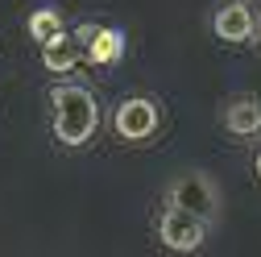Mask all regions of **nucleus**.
Here are the masks:
<instances>
[{
	"mask_svg": "<svg viewBox=\"0 0 261 257\" xmlns=\"http://www.w3.org/2000/svg\"><path fill=\"white\" fill-rule=\"evenodd\" d=\"M257 46H261V25H257Z\"/></svg>",
	"mask_w": 261,
	"mask_h": 257,
	"instance_id": "nucleus-11",
	"label": "nucleus"
},
{
	"mask_svg": "<svg viewBox=\"0 0 261 257\" xmlns=\"http://www.w3.org/2000/svg\"><path fill=\"white\" fill-rule=\"evenodd\" d=\"M224 128L237 137H253L261 133V104L253 95H232V100L224 104Z\"/></svg>",
	"mask_w": 261,
	"mask_h": 257,
	"instance_id": "nucleus-5",
	"label": "nucleus"
},
{
	"mask_svg": "<svg viewBox=\"0 0 261 257\" xmlns=\"http://www.w3.org/2000/svg\"><path fill=\"white\" fill-rule=\"evenodd\" d=\"M50 116H54V137L62 145H87L100 128V104L79 83H58L50 91Z\"/></svg>",
	"mask_w": 261,
	"mask_h": 257,
	"instance_id": "nucleus-1",
	"label": "nucleus"
},
{
	"mask_svg": "<svg viewBox=\"0 0 261 257\" xmlns=\"http://www.w3.org/2000/svg\"><path fill=\"white\" fill-rule=\"evenodd\" d=\"M158 120H162L158 104L145 100V95H133V100H124L116 108V133L124 141H145V137L158 133Z\"/></svg>",
	"mask_w": 261,
	"mask_h": 257,
	"instance_id": "nucleus-4",
	"label": "nucleus"
},
{
	"mask_svg": "<svg viewBox=\"0 0 261 257\" xmlns=\"http://www.w3.org/2000/svg\"><path fill=\"white\" fill-rule=\"evenodd\" d=\"M203 237H207V220H199L187 208H166L158 220V241L174 253H195L203 245Z\"/></svg>",
	"mask_w": 261,
	"mask_h": 257,
	"instance_id": "nucleus-3",
	"label": "nucleus"
},
{
	"mask_svg": "<svg viewBox=\"0 0 261 257\" xmlns=\"http://www.w3.org/2000/svg\"><path fill=\"white\" fill-rule=\"evenodd\" d=\"M166 208H187V212H195L199 220L216 224V220H220V191L212 187L207 174L187 170V174H178V178L166 187Z\"/></svg>",
	"mask_w": 261,
	"mask_h": 257,
	"instance_id": "nucleus-2",
	"label": "nucleus"
},
{
	"mask_svg": "<svg viewBox=\"0 0 261 257\" xmlns=\"http://www.w3.org/2000/svg\"><path fill=\"white\" fill-rule=\"evenodd\" d=\"M253 34V9L241 5V0H232V5H224L216 13V38L220 42H245Z\"/></svg>",
	"mask_w": 261,
	"mask_h": 257,
	"instance_id": "nucleus-6",
	"label": "nucleus"
},
{
	"mask_svg": "<svg viewBox=\"0 0 261 257\" xmlns=\"http://www.w3.org/2000/svg\"><path fill=\"white\" fill-rule=\"evenodd\" d=\"M120 54H124V38L116 29H100V34L87 42V58L91 62H116Z\"/></svg>",
	"mask_w": 261,
	"mask_h": 257,
	"instance_id": "nucleus-8",
	"label": "nucleus"
},
{
	"mask_svg": "<svg viewBox=\"0 0 261 257\" xmlns=\"http://www.w3.org/2000/svg\"><path fill=\"white\" fill-rule=\"evenodd\" d=\"M58 29H62V17H58V9H38L34 17H29V38H34V42H50L54 34H58Z\"/></svg>",
	"mask_w": 261,
	"mask_h": 257,
	"instance_id": "nucleus-9",
	"label": "nucleus"
},
{
	"mask_svg": "<svg viewBox=\"0 0 261 257\" xmlns=\"http://www.w3.org/2000/svg\"><path fill=\"white\" fill-rule=\"evenodd\" d=\"M79 50H83V42L75 34H62V29H58V34L42 46V62H46L54 75H67L75 62H79Z\"/></svg>",
	"mask_w": 261,
	"mask_h": 257,
	"instance_id": "nucleus-7",
	"label": "nucleus"
},
{
	"mask_svg": "<svg viewBox=\"0 0 261 257\" xmlns=\"http://www.w3.org/2000/svg\"><path fill=\"white\" fill-rule=\"evenodd\" d=\"M257 178H261V153H257Z\"/></svg>",
	"mask_w": 261,
	"mask_h": 257,
	"instance_id": "nucleus-10",
	"label": "nucleus"
}]
</instances>
